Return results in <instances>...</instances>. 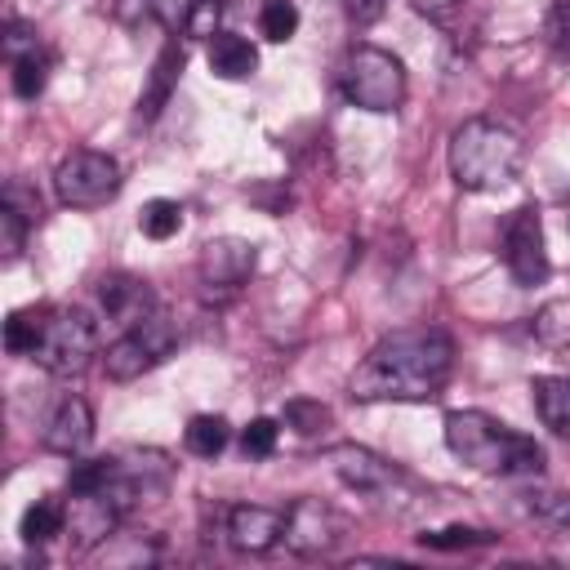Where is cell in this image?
Segmentation results:
<instances>
[{
    "instance_id": "obj_1",
    "label": "cell",
    "mask_w": 570,
    "mask_h": 570,
    "mask_svg": "<svg viewBox=\"0 0 570 570\" xmlns=\"http://www.w3.org/2000/svg\"><path fill=\"white\" fill-rule=\"evenodd\" d=\"M454 374V338L436 325H414V330H392L383 334L361 365L347 379V396L361 405L374 401H436L441 387Z\"/></svg>"
},
{
    "instance_id": "obj_2",
    "label": "cell",
    "mask_w": 570,
    "mask_h": 570,
    "mask_svg": "<svg viewBox=\"0 0 570 570\" xmlns=\"http://www.w3.org/2000/svg\"><path fill=\"white\" fill-rule=\"evenodd\" d=\"M445 450L485 476H539L543 445L485 410H450L445 414Z\"/></svg>"
},
{
    "instance_id": "obj_3",
    "label": "cell",
    "mask_w": 570,
    "mask_h": 570,
    "mask_svg": "<svg viewBox=\"0 0 570 570\" xmlns=\"http://www.w3.org/2000/svg\"><path fill=\"white\" fill-rule=\"evenodd\" d=\"M525 142L490 116H472L450 134V174L463 191H499L521 174Z\"/></svg>"
},
{
    "instance_id": "obj_4",
    "label": "cell",
    "mask_w": 570,
    "mask_h": 570,
    "mask_svg": "<svg viewBox=\"0 0 570 570\" xmlns=\"http://www.w3.org/2000/svg\"><path fill=\"white\" fill-rule=\"evenodd\" d=\"M98 356V321L85 307L40 303V325L31 343V361L53 379H76Z\"/></svg>"
},
{
    "instance_id": "obj_5",
    "label": "cell",
    "mask_w": 570,
    "mask_h": 570,
    "mask_svg": "<svg viewBox=\"0 0 570 570\" xmlns=\"http://www.w3.org/2000/svg\"><path fill=\"white\" fill-rule=\"evenodd\" d=\"M338 89L352 107L361 111H374V116H387L405 102L410 94V76H405V62L392 53V49H379V45H352L343 67H338Z\"/></svg>"
},
{
    "instance_id": "obj_6",
    "label": "cell",
    "mask_w": 570,
    "mask_h": 570,
    "mask_svg": "<svg viewBox=\"0 0 570 570\" xmlns=\"http://www.w3.org/2000/svg\"><path fill=\"white\" fill-rule=\"evenodd\" d=\"M125 187V169L111 151L76 147L53 165V191L67 209H102Z\"/></svg>"
},
{
    "instance_id": "obj_7",
    "label": "cell",
    "mask_w": 570,
    "mask_h": 570,
    "mask_svg": "<svg viewBox=\"0 0 570 570\" xmlns=\"http://www.w3.org/2000/svg\"><path fill=\"white\" fill-rule=\"evenodd\" d=\"M174 343H178V325H174V316H169L165 307H156L151 316H142L138 325L120 330V334L107 343L102 370H107V379H116V383H134V379H142L147 370H156V365L174 352Z\"/></svg>"
},
{
    "instance_id": "obj_8",
    "label": "cell",
    "mask_w": 570,
    "mask_h": 570,
    "mask_svg": "<svg viewBox=\"0 0 570 570\" xmlns=\"http://www.w3.org/2000/svg\"><path fill=\"white\" fill-rule=\"evenodd\" d=\"M499 254H503V267L517 285H543L552 263H548V245H543V218L534 205H517L508 218H503V232H499Z\"/></svg>"
},
{
    "instance_id": "obj_9",
    "label": "cell",
    "mask_w": 570,
    "mask_h": 570,
    "mask_svg": "<svg viewBox=\"0 0 570 570\" xmlns=\"http://www.w3.org/2000/svg\"><path fill=\"white\" fill-rule=\"evenodd\" d=\"M254 267H258V249H254V240H245V236H214V240H205L200 254H196V281H200V289L214 294V298L236 294V289L254 276Z\"/></svg>"
},
{
    "instance_id": "obj_10",
    "label": "cell",
    "mask_w": 570,
    "mask_h": 570,
    "mask_svg": "<svg viewBox=\"0 0 570 570\" xmlns=\"http://www.w3.org/2000/svg\"><path fill=\"white\" fill-rule=\"evenodd\" d=\"M347 539V521L321 499H294L285 508V548L298 557H330Z\"/></svg>"
},
{
    "instance_id": "obj_11",
    "label": "cell",
    "mask_w": 570,
    "mask_h": 570,
    "mask_svg": "<svg viewBox=\"0 0 570 570\" xmlns=\"http://www.w3.org/2000/svg\"><path fill=\"white\" fill-rule=\"evenodd\" d=\"M89 441H94V410H89V401L76 396V392H62V396L49 405L45 423H40V445H45L49 454L76 459V454L89 450Z\"/></svg>"
},
{
    "instance_id": "obj_12",
    "label": "cell",
    "mask_w": 570,
    "mask_h": 570,
    "mask_svg": "<svg viewBox=\"0 0 570 570\" xmlns=\"http://www.w3.org/2000/svg\"><path fill=\"white\" fill-rule=\"evenodd\" d=\"M4 62H9V76H13V94L36 102L45 94V80H49V53L40 49V36L31 22H9L4 27Z\"/></svg>"
},
{
    "instance_id": "obj_13",
    "label": "cell",
    "mask_w": 570,
    "mask_h": 570,
    "mask_svg": "<svg viewBox=\"0 0 570 570\" xmlns=\"http://www.w3.org/2000/svg\"><path fill=\"white\" fill-rule=\"evenodd\" d=\"M223 534L236 552L258 557L272 552L285 539V508H263V503H232L223 512Z\"/></svg>"
},
{
    "instance_id": "obj_14",
    "label": "cell",
    "mask_w": 570,
    "mask_h": 570,
    "mask_svg": "<svg viewBox=\"0 0 570 570\" xmlns=\"http://www.w3.org/2000/svg\"><path fill=\"white\" fill-rule=\"evenodd\" d=\"M325 459H330L334 476H338L343 485L361 490V494H383V490H392V485L401 481L396 463H387L383 454H374L370 445H356V441L330 445V450H325Z\"/></svg>"
},
{
    "instance_id": "obj_15",
    "label": "cell",
    "mask_w": 570,
    "mask_h": 570,
    "mask_svg": "<svg viewBox=\"0 0 570 570\" xmlns=\"http://www.w3.org/2000/svg\"><path fill=\"white\" fill-rule=\"evenodd\" d=\"M98 303H102L107 321H116L120 330L138 325L142 316H151V312L160 307L156 294H151V285H147L142 276H129V272H107V276L98 281Z\"/></svg>"
},
{
    "instance_id": "obj_16",
    "label": "cell",
    "mask_w": 570,
    "mask_h": 570,
    "mask_svg": "<svg viewBox=\"0 0 570 570\" xmlns=\"http://www.w3.org/2000/svg\"><path fill=\"white\" fill-rule=\"evenodd\" d=\"M178 71H183V45H178V36H169L165 49H160L156 62H151V76H147L142 94H138V116H142V120H156V116L169 107L174 85H178Z\"/></svg>"
},
{
    "instance_id": "obj_17",
    "label": "cell",
    "mask_w": 570,
    "mask_h": 570,
    "mask_svg": "<svg viewBox=\"0 0 570 570\" xmlns=\"http://www.w3.org/2000/svg\"><path fill=\"white\" fill-rule=\"evenodd\" d=\"M205 62L218 80H245L258 71V49L236 31H218L205 40Z\"/></svg>"
},
{
    "instance_id": "obj_18",
    "label": "cell",
    "mask_w": 570,
    "mask_h": 570,
    "mask_svg": "<svg viewBox=\"0 0 570 570\" xmlns=\"http://www.w3.org/2000/svg\"><path fill=\"white\" fill-rule=\"evenodd\" d=\"M530 396H534L543 428H552L561 441H570V379L566 374H539V379H530Z\"/></svg>"
},
{
    "instance_id": "obj_19",
    "label": "cell",
    "mask_w": 570,
    "mask_h": 570,
    "mask_svg": "<svg viewBox=\"0 0 570 570\" xmlns=\"http://www.w3.org/2000/svg\"><path fill=\"white\" fill-rule=\"evenodd\" d=\"M18 534H22L27 548H45V543H53L58 534H67V503H62V499H49V494L36 499V503L22 512Z\"/></svg>"
},
{
    "instance_id": "obj_20",
    "label": "cell",
    "mask_w": 570,
    "mask_h": 570,
    "mask_svg": "<svg viewBox=\"0 0 570 570\" xmlns=\"http://www.w3.org/2000/svg\"><path fill=\"white\" fill-rule=\"evenodd\" d=\"M227 441H232V423H227L223 414H191V419H187V432H183L187 454H196V459H218V454L227 450Z\"/></svg>"
},
{
    "instance_id": "obj_21",
    "label": "cell",
    "mask_w": 570,
    "mask_h": 570,
    "mask_svg": "<svg viewBox=\"0 0 570 570\" xmlns=\"http://www.w3.org/2000/svg\"><path fill=\"white\" fill-rule=\"evenodd\" d=\"M530 334H534L543 347H552V352L570 347V294L548 298V303L530 316Z\"/></svg>"
},
{
    "instance_id": "obj_22",
    "label": "cell",
    "mask_w": 570,
    "mask_h": 570,
    "mask_svg": "<svg viewBox=\"0 0 570 570\" xmlns=\"http://www.w3.org/2000/svg\"><path fill=\"white\" fill-rule=\"evenodd\" d=\"M138 232H142L147 240H169V236H178V232H183V205L169 200V196L147 200V205L138 209Z\"/></svg>"
},
{
    "instance_id": "obj_23",
    "label": "cell",
    "mask_w": 570,
    "mask_h": 570,
    "mask_svg": "<svg viewBox=\"0 0 570 570\" xmlns=\"http://www.w3.org/2000/svg\"><path fill=\"white\" fill-rule=\"evenodd\" d=\"M499 534L490 530H476V525H441V530H423L419 543L423 548H436V552H454V548H485L494 543Z\"/></svg>"
},
{
    "instance_id": "obj_24",
    "label": "cell",
    "mask_w": 570,
    "mask_h": 570,
    "mask_svg": "<svg viewBox=\"0 0 570 570\" xmlns=\"http://www.w3.org/2000/svg\"><path fill=\"white\" fill-rule=\"evenodd\" d=\"M258 31H263V40L285 45V40L298 31V4H294V0H263V9H258Z\"/></svg>"
},
{
    "instance_id": "obj_25",
    "label": "cell",
    "mask_w": 570,
    "mask_h": 570,
    "mask_svg": "<svg viewBox=\"0 0 570 570\" xmlns=\"http://www.w3.org/2000/svg\"><path fill=\"white\" fill-rule=\"evenodd\" d=\"M521 508H525L530 517L548 521V525L570 530V494H566V490H525V494H521Z\"/></svg>"
},
{
    "instance_id": "obj_26",
    "label": "cell",
    "mask_w": 570,
    "mask_h": 570,
    "mask_svg": "<svg viewBox=\"0 0 570 570\" xmlns=\"http://www.w3.org/2000/svg\"><path fill=\"white\" fill-rule=\"evenodd\" d=\"M281 423H285V428H294L298 436H316V432H325V428H330V410H325L321 401L294 396V401H285Z\"/></svg>"
},
{
    "instance_id": "obj_27",
    "label": "cell",
    "mask_w": 570,
    "mask_h": 570,
    "mask_svg": "<svg viewBox=\"0 0 570 570\" xmlns=\"http://www.w3.org/2000/svg\"><path fill=\"white\" fill-rule=\"evenodd\" d=\"M27 227H31V218L22 209H13L9 200H0V254H4V263H13L27 249Z\"/></svg>"
},
{
    "instance_id": "obj_28",
    "label": "cell",
    "mask_w": 570,
    "mask_h": 570,
    "mask_svg": "<svg viewBox=\"0 0 570 570\" xmlns=\"http://www.w3.org/2000/svg\"><path fill=\"white\" fill-rule=\"evenodd\" d=\"M276 441H281V423H276V419H249V423L240 428V450H245V459H267V454L276 450Z\"/></svg>"
},
{
    "instance_id": "obj_29",
    "label": "cell",
    "mask_w": 570,
    "mask_h": 570,
    "mask_svg": "<svg viewBox=\"0 0 570 570\" xmlns=\"http://www.w3.org/2000/svg\"><path fill=\"white\" fill-rule=\"evenodd\" d=\"M223 13H227V0H191V13H187V36H196V40H209V36H218L223 27Z\"/></svg>"
},
{
    "instance_id": "obj_30",
    "label": "cell",
    "mask_w": 570,
    "mask_h": 570,
    "mask_svg": "<svg viewBox=\"0 0 570 570\" xmlns=\"http://www.w3.org/2000/svg\"><path fill=\"white\" fill-rule=\"evenodd\" d=\"M151 18L165 27V31H183L187 27V13H191V0H147Z\"/></svg>"
},
{
    "instance_id": "obj_31",
    "label": "cell",
    "mask_w": 570,
    "mask_h": 570,
    "mask_svg": "<svg viewBox=\"0 0 570 570\" xmlns=\"http://www.w3.org/2000/svg\"><path fill=\"white\" fill-rule=\"evenodd\" d=\"M4 200H9L13 209H22V214H27L31 223H40V196H36V191H31L27 183H18V178H13V183L4 187Z\"/></svg>"
},
{
    "instance_id": "obj_32",
    "label": "cell",
    "mask_w": 570,
    "mask_h": 570,
    "mask_svg": "<svg viewBox=\"0 0 570 570\" xmlns=\"http://www.w3.org/2000/svg\"><path fill=\"white\" fill-rule=\"evenodd\" d=\"M343 9H347V18H352L356 27H370V22H379V18H383L387 0H343Z\"/></svg>"
},
{
    "instance_id": "obj_33",
    "label": "cell",
    "mask_w": 570,
    "mask_h": 570,
    "mask_svg": "<svg viewBox=\"0 0 570 570\" xmlns=\"http://www.w3.org/2000/svg\"><path fill=\"white\" fill-rule=\"evenodd\" d=\"M463 0H410V9L414 13H428V18H445V13H454Z\"/></svg>"
}]
</instances>
